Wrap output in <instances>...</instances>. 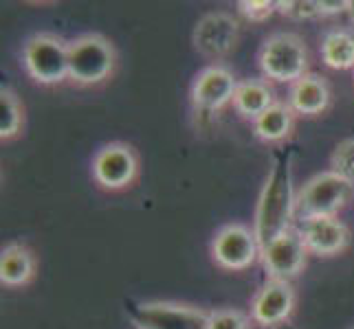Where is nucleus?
<instances>
[{
	"label": "nucleus",
	"instance_id": "10",
	"mask_svg": "<svg viewBox=\"0 0 354 329\" xmlns=\"http://www.w3.org/2000/svg\"><path fill=\"white\" fill-rule=\"evenodd\" d=\"M260 259L264 263V270L268 279H277V281H290L295 279L308 259V248L304 243L299 230L292 226L286 233L275 237L271 243L262 248Z\"/></svg>",
	"mask_w": 354,
	"mask_h": 329
},
{
	"label": "nucleus",
	"instance_id": "24",
	"mask_svg": "<svg viewBox=\"0 0 354 329\" xmlns=\"http://www.w3.org/2000/svg\"><path fill=\"white\" fill-rule=\"evenodd\" d=\"M350 3L346 0H322V16H339L348 11Z\"/></svg>",
	"mask_w": 354,
	"mask_h": 329
},
{
	"label": "nucleus",
	"instance_id": "7",
	"mask_svg": "<svg viewBox=\"0 0 354 329\" xmlns=\"http://www.w3.org/2000/svg\"><path fill=\"white\" fill-rule=\"evenodd\" d=\"M139 154L128 143H108L93 158V180L104 191H126L139 178Z\"/></svg>",
	"mask_w": 354,
	"mask_h": 329
},
{
	"label": "nucleus",
	"instance_id": "12",
	"mask_svg": "<svg viewBox=\"0 0 354 329\" xmlns=\"http://www.w3.org/2000/svg\"><path fill=\"white\" fill-rule=\"evenodd\" d=\"M292 310H295V290L290 281L268 279L251 301V319L262 327H277L286 323Z\"/></svg>",
	"mask_w": 354,
	"mask_h": 329
},
{
	"label": "nucleus",
	"instance_id": "9",
	"mask_svg": "<svg viewBox=\"0 0 354 329\" xmlns=\"http://www.w3.org/2000/svg\"><path fill=\"white\" fill-rule=\"evenodd\" d=\"M240 40V22L227 14V11H212L205 14L192 33L194 48L207 59L221 62L234 48Z\"/></svg>",
	"mask_w": 354,
	"mask_h": 329
},
{
	"label": "nucleus",
	"instance_id": "6",
	"mask_svg": "<svg viewBox=\"0 0 354 329\" xmlns=\"http://www.w3.org/2000/svg\"><path fill=\"white\" fill-rule=\"evenodd\" d=\"M209 316L203 308L174 301H145L130 308L134 329H209Z\"/></svg>",
	"mask_w": 354,
	"mask_h": 329
},
{
	"label": "nucleus",
	"instance_id": "21",
	"mask_svg": "<svg viewBox=\"0 0 354 329\" xmlns=\"http://www.w3.org/2000/svg\"><path fill=\"white\" fill-rule=\"evenodd\" d=\"M277 11L290 20H310L322 16V0H279Z\"/></svg>",
	"mask_w": 354,
	"mask_h": 329
},
{
	"label": "nucleus",
	"instance_id": "5",
	"mask_svg": "<svg viewBox=\"0 0 354 329\" xmlns=\"http://www.w3.org/2000/svg\"><path fill=\"white\" fill-rule=\"evenodd\" d=\"M354 196V185L339 174L322 172L313 176L297 193V219L335 217Z\"/></svg>",
	"mask_w": 354,
	"mask_h": 329
},
{
	"label": "nucleus",
	"instance_id": "11",
	"mask_svg": "<svg viewBox=\"0 0 354 329\" xmlns=\"http://www.w3.org/2000/svg\"><path fill=\"white\" fill-rule=\"evenodd\" d=\"M238 79L227 66L212 64L203 68L192 83V103L201 114H216L234 103Z\"/></svg>",
	"mask_w": 354,
	"mask_h": 329
},
{
	"label": "nucleus",
	"instance_id": "17",
	"mask_svg": "<svg viewBox=\"0 0 354 329\" xmlns=\"http://www.w3.org/2000/svg\"><path fill=\"white\" fill-rule=\"evenodd\" d=\"M275 103L273 88L268 86V81L264 79H242L238 81V88L234 94V106L236 112L244 119L255 121L262 117L268 108Z\"/></svg>",
	"mask_w": 354,
	"mask_h": 329
},
{
	"label": "nucleus",
	"instance_id": "14",
	"mask_svg": "<svg viewBox=\"0 0 354 329\" xmlns=\"http://www.w3.org/2000/svg\"><path fill=\"white\" fill-rule=\"evenodd\" d=\"M333 92L328 81L319 75L308 72L306 77L295 81L288 90V106L299 117H319L330 108Z\"/></svg>",
	"mask_w": 354,
	"mask_h": 329
},
{
	"label": "nucleus",
	"instance_id": "4",
	"mask_svg": "<svg viewBox=\"0 0 354 329\" xmlns=\"http://www.w3.org/2000/svg\"><path fill=\"white\" fill-rule=\"evenodd\" d=\"M27 75L40 86H59L68 79V42L55 33H35L22 48Z\"/></svg>",
	"mask_w": 354,
	"mask_h": 329
},
{
	"label": "nucleus",
	"instance_id": "18",
	"mask_svg": "<svg viewBox=\"0 0 354 329\" xmlns=\"http://www.w3.org/2000/svg\"><path fill=\"white\" fill-rule=\"evenodd\" d=\"M322 59L333 70L354 68V35L346 29L328 31L322 40Z\"/></svg>",
	"mask_w": 354,
	"mask_h": 329
},
{
	"label": "nucleus",
	"instance_id": "16",
	"mask_svg": "<svg viewBox=\"0 0 354 329\" xmlns=\"http://www.w3.org/2000/svg\"><path fill=\"white\" fill-rule=\"evenodd\" d=\"M295 112L290 110L288 103L275 101L266 110L262 117L253 121V134L255 139H260L266 145H279L284 143L295 128Z\"/></svg>",
	"mask_w": 354,
	"mask_h": 329
},
{
	"label": "nucleus",
	"instance_id": "2",
	"mask_svg": "<svg viewBox=\"0 0 354 329\" xmlns=\"http://www.w3.org/2000/svg\"><path fill=\"white\" fill-rule=\"evenodd\" d=\"M115 44L102 33H84L68 42V81L82 88L102 86L115 75Z\"/></svg>",
	"mask_w": 354,
	"mask_h": 329
},
{
	"label": "nucleus",
	"instance_id": "23",
	"mask_svg": "<svg viewBox=\"0 0 354 329\" xmlns=\"http://www.w3.org/2000/svg\"><path fill=\"white\" fill-rule=\"evenodd\" d=\"M240 14L251 22H264L277 11V3L273 0H240Z\"/></svg>",
	"mask_w": 354,
	"mask_h": 329
},
{
	"label": "nucleus",
	"instance_id": "20",
	"mask_svg": "<svg viewBox=\"0 0 354 329\" xmlns=\"http://www.w3.org/2000/svg\"><path fill=\"white\" fill-rule=\"evenodd\" d=\"M330 167L335 174L354 185V139H346L337 145L330 158Z\"/></svg>",
	"mask_w": 354,
	"mask_h": 329
},
{
	"label": "nucleus",
	"instance_id": "1",
	"mask_svg": "<svg viewBox=\"0 0 354 329\" xmlns=\"http://www.w3.org/2000/svg\"><path fill=\"white\" fill-rule=\"evenodd\" d=\"M297 215V193L292 185V156L288 152L277 154L264 187L255 204L253 230L264 248L275 237L292 228Z\"/></svg>",
	"mask_w": 354,
	"mask_h": 329
},
{
	"label": "nucleus",
	"instance_id": "25",
	"mask_svg": "<svg viewBox=\"0 0 354 329\" xmlns=\"http://www.w3.org/2000/svg\"><path fill=\"white\" fill-rule=\"evenodd\" d=\"M348 11H350V14L354 16V0H352V3H350V7H348Z\"/></svg>",
	"mask_w": 354,
	"mask_h": 329
},
{
	"label": "nucleus",
	"instance_id": "15",
	"mask_svg": "<svg viewBox=\"0 0 354 329\" xmlns=\"http://www.w3.org/2000/svg\"><path fill=\"white\" fill-rule=\"evenodd\" d=\"M35 272L38 261L33 252L24 243H7L0 252V283L7 288H24L35 279Z\"/></svg>",
	"mask_w": 354,
	"mask_h": 329
},
{
	"label": "nucleus",
	"instance_id": "3",
	"mask_svg": "<svg viewBox=\"0 0 354 329\" xmlns=\"http://www.w3.org/2000/svg\"><path fill=\"white\" fill-rule=\"evenodd\" d=\"M258 66L268 81L295 83L308 75V48L297 33L279 31L268 35L258 53Z\"/></svg>",
	"mask_w": 354,
	"mask_h": 329
},
{
	"label": "nucleus",
	"instance_id": "8",
	"mask_svg": "<svg viewBox=\"0 0 354 329\" xmlns=\"http://www.w3.org/2000/svg\"><path fill=\"white\" fill-rule=\"evenodd\" d=\"M260 255L262 246L255 237V230L244 224H227L218 228L212 239V259L223 270H247L260 259Z\"/></svg>",
	"mask_w": 354,
	"mask_h": 329
},
{
	"label": "nucleus",
	"instance_id": "13",
	"mask_svg": "<svg viewBox=\"0 0 354 329\" xmlns=\"http://www.w3.org/2000/svg\"><path fill=\"white\" fill-rule=\"evenodd\" d=\"M297 230L306 243L308 252L319 255V257H333V255L344 252L350 233L348 226L335 217H304L299 219Z\"/></svg>",
	"mask_w": 354,
	"mask_h": 329
},
{
	"label": "nucleus",
	"instance_id": "19",
	"mask_svg": "<svg viewBox=\"0 0 354 329\" xmlns=\"http://www.w3.org/2000/svg\"><path fill=\"white\" fill-rule=\"evenodd\" d=\"M24 128V108L11 88H0V141H14Z\"/></svg>",
	"mask_w": 354,
	"mask_h": 329
},
{
	"label": "nucleus",
	"instance_id": "22",
	"mask_svg": "<svg viewBox=\"0 0 354 329\" xmlns=\"http://www.w3.org/2000/svg\"><path fill=\"white\" fill-rule=\"evenodd\" d=\"M209 329H251L249 316L240 310H214L209 316Z\"/></svg>",
	"mask_w": 354,
	"mask_h": 329
}]
</instances>
